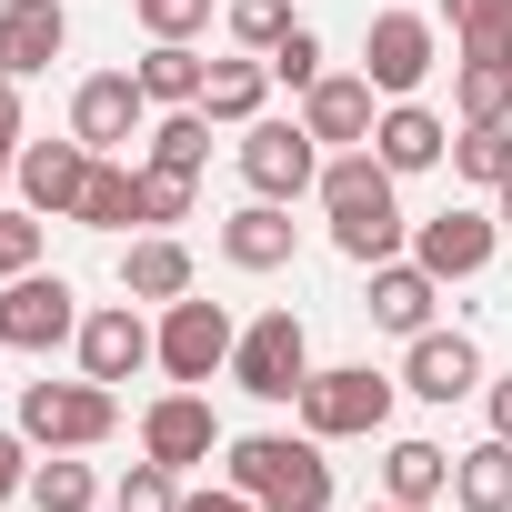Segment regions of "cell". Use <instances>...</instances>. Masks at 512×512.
<instances>
[{
    "instance_id": "cell-1",
    "label": "cell",
    "mask_w": 512,
    "mask_h": 512,
    "mask_svg": "<svg viewBox=\"0 0 512 512\" xmlns=\"http://www.w3.org/2000/svg\"><path fill=\"white\" fill-rule=\"evenodd\" d=\"M322 211H332V251L342 262H402V241H412V221H402V201H392V171H382V151L362 141V151H342V161H322Z\"/></svg>"
},
{
    "instance_id": "cell-2",
    "label": "cell",
    "mask_w": 512,
    "mask_h": 512,
    "mask_svg": "<svg viewBox=\"0 0 512 512\" xmlns=\"http://www.w3.org/2000/svg\"><path fill=\"white\" fill-rule=\"evenodd\" d=\"M231 482L262 502V512H332L322 432H241L231 442Z\"/></svg>"
},
{
    "instance_id": "cell-3",
    "label": "cell",
    "mask_w": 512,
    "mask_h": 512,
    "mask_svg": "<svg viewBox=\"0 0 512 512\" xmlns=\"http://www.w3.org/2000/svg\"><path fill=\"white\" fill-rule=\"evenodd\" d=\"M21 432L41 442V452H91V442H111L121 432V392L111 382H21Z\"/></svg>"
},
{
    "instance_id": "cell-4",
    "label": "cell",
    "mask_w": 512,
    "mask_h": 512,
    "mask_svg": "<svg viewBox=\"0 0 512 512\" xmlns=\"http://www.w3.org/2000/svg\"><path fill=\"white\" fill-rule=\"evenodd\" d=\"M392 372H372V362H332V372H312L302 382V432H322V442H362V432H382L392 422Z\"/></svg>"
},
{
    "instance_id": "cell-5",
    "label": "cell",
    "mask_w": 512,
    "mask_h": 512,
    "mask_svg": "<svg viewBox=\"0 0 512 512\" xmlns=\"http://www.w3.org/2000/svg\"><path fill=\"white\" fill-rule=\"evenodd\" d=\"M231 382H241L251 402H302V382H312V332H302V312L241 322V342H231Z\"/></svg>"
},
{
    "instance_id": "cell-6",
    "label": "cell",
    "mask_w": 512,
    "mask_h": 512,
    "mask_svg": "<svg viewBox=\"0 0 512 512\" xmlns=\"http://www.w3.org/2000/svg\"><path fill=\"white\" fill-rule=\"evenodd\" d=\"M432 71H442V31H432L422 11H372V21H362V81H372L382 101H412Z\"/></svg>"
},
{
    "instance_id": "cell-7",
    "label": "cell",
    "mask_w": 512,
    "mask_h": 512,
    "mask_svg": "<svg viewBox=\"0 0 512 512\" xmlns=\"http://www.w3.org/2000/svg\"><path fill=\"white\" fill-rule=\"evenodd\" d=\"M241 181H251V201H302V191H322V141H312V121H251V131H241Z\"/></svg>"
},
{
    "instance_id": "cell-8",
    "label": "cell",
    "mask_w": 512,
    "mask_h": 512,
    "mask_svg": "<svg viewBox=\"0 0 512 512\" xmlns=\"http://www.w3.org/2000/svg\"><path fill=\"white\" fill-rule=\"evenodd\" d=\"M61 342H81V292L61 272L0 282V352H61Z\"/></svg>"
},
{
    "instance_id": "cell-9",
    "label": "cell",
    "mask_w": 512,
    "mask_h": 512,
    "mask_svg": "<svg viewBox=\"0 0 512 512\" xmlns=\"http://www.w3.org/2000/svg\"><path fill=\"white\" fill-rule=\"evenodd\" d=\"M231 342H241V322L221 312V302H201V292H181V302H161V372L171 382H211V372H231Z\"/></svg>"
},
{
    "instance_id": "cell-10",
    "label": "cell",
    "mask_w": 512,
    "mask_h": 512,
    "mask_svg": "<svg viewBox=\"0 0 512 512\" xmlns=\"http://www.w3.org/2000/svg\"><path fill=\"white\" fill-rule=\"evenodd\" d=\"M91 141H21L11 151V191H21V211H41V221H81V191H91Z\"/></svg>"
},
{
    "instance_id": "cell-11",
    "label": "cell",
    "mask_w": 512,
    "mask_h": 512,
    "mask_svg": "<svg viewBox=\"0 0 512 512\" xmlns=\"http://www.w3.org/2000/svg\"><path fill=\"white\" fill-rule=\"evenodd\" d=\"M141 452H151V462H171V472H201L211 452H231V442H221L211 392H191V382H181V392H161V402L141 412Z\"/></svg>"
},
{
    "instance_id": "cell-12",
    "label": "cell",
    "mask_w": 512,
    "mask_h": 512,
    "mask_svg": "<svg viewBox=\"0 0 512 512\" xmlns=\"http://www.w3.org/2000/svg\"><path fill=\"white\" fill-rule=\"evenodd\" d=\"M141 121H151V91H141V71H91V81L71 91V141H91L101 161H111V151L141 131Z\"/></svg>"
},
{
    "instance_id": "cell-13",
    "label": "cell",
    "mask_w": 512,
    "mask_h": 512,
    "mask_svg": "<svg viewBox=\"0 0 512 512\" xmlns=\"http://www.w3.org/2000/svg\"><path fill=\"white\" fill-rule=\"evenodd\" d=\"M141 362H161V332L131 312V292L101 302V312H81V372H91V382H131Z\"/></svg>"
},
{
    "instance_id": "cell-14",
    "label": "cell",
    "mask_w": 512,
    "mask_h": 512,
    "mask_svg": "<svg viewBox=\"0 0 512 512\" xmlns=\"http://www.w3.org/2000/svg\"><path fill=\"white\" fill-rule=\"evenodd\" d=\"M492 231H502L492 211H462V201H452V211L412 221V262H422L432 282H472V272L492 262Z\"/></svg>"
},
{
    "instance_id": "cell-15",
    "label": "cell",
    "mask_w": 512,
    "mask_h": 512,
    "mask_svg": "<svg viewBox=\"0 0 512 512\" xmlns=\"http://www.w3.org/2000/svg\"><path fill=\"white\" fill-rule=\"evenodd\" d=\"M61 51H71V11L61 0H0V71L11 81H41Z\"/></svg>"
},
{
    "instance_id": "cell-16",
    "label": "cell",
    "mask_w": 512,
    "mask_h": 512,
    "mask_svg": "<svg viewBox=\"0 0 512 512\" xmlns=\"http://www.w3.org/2000/svg\"><path fill=\"white\" fill-rule=\"evenodd\" d=\"M402 392H412V402H472V392H482V352H472V332H412Z\"/></svg>"
},
{
    "instance_id": "cell-17",
    "label": "cell",
    "mask_w": 512,
    "mask_h": 512,
    "mask_svg": "<svg viewBox=\"0 0 512 512\" xmlns=\"http://www.w3.org/2000/svg\"><path fill=\"white\" fill-rule=\"evenodd\" d=\"M292 251H302L292 201H241V211L221 221V262H231V272H282Z\"/></svg>"
},
{
    "instance_id": "cell-18",
    "label": "cell",
    "mask_w": 512,
    "mask_h": 512,
    "mask_svg": "<svg viewBox=\"0 0 512 512\" xmlns=\"http://www.w3.org/2000/svg\"><path fill=\"white\" fill-rule=\"evenodd\" d=\"M372 101H382V91H372L362 71H322V81L302 91V121H312V141H342V151H362V141H372V121H382Z\"/></svg>"
},
{
    "instance_id": "cell-19",
    "label": "cell",
    "mask_w": 512,
    "mask_h": 512,
    "mask_svg": "<svg viewBox=\"0 0 512 512\" xmlns=\"http://www.w3.org/2000/svg\"><path fill=\"white\" fill-rule=\"evenodd\" d=\"M372 151H382V171H392V181H402V171H432V161H452V121H442V111H422V101H382Z\"/></svg>"
},
{
    "instance_id": "cell-20",
    "label": "cell",
    "mask_w": 512,
    "mask_h": 512,
    "mask_svg": "<svg viewBox=\"0 0 512 512\" xmlns=\"http://www.w3.org/2000/svg\"><path fill=\"white\" fill-rule=\"evenodd\" d=\"M432 302H442V282L422 272V262H372V322L382 332H432Z\"/></svg>"
},
{
    "instance_id": "cell-21",
    "label": "cell",
    "mask_w": 512,
    "mask_h": 512,
    "mask_svg": "<svg viewBox=\"0 0 512 512\" xmlns=\"http://www.w3.org/2000/svg\"><path fill=\"white\" fill-rule=\"evenodd\" d=\"M262 91H272V61H262V51H241V61H211L201 111H211V121H231V131H251V121H262Z\"/></svg>"
},
{
    "instance_id": "cell-22",
    "label": "cell",
    "mask_w": 512,
    "mask_h": 512,
    "mask_svg": "<svg viewBox=\"0 0 512 512\" xmlns=\"http://www.w3.org/2000/svg\"><path fill=\"white\" fill-rule=\"evenodd\" d=\"M121 292H131V302H181V292H191V251H181L171 231L131 241V251H121Z\"/></svg>"
},
{
    "instance_id": "cell-23",
    "label": "cell",
    "mask_w": 512,
    "mask_h": 512,
    "mask_svg": "<svg viewBox=\"0 0 512 512\" xmlns=\"http://www.w3.org/2000/svg\"><path fill=\"white\" fill-rule=\"evenodd\" d=\"M452 502L462 512H512V442L502 432L472 442V452H452Z\"/></svg>"
},
{
    "instance_id": "cell-24",
    "label": "cell",
    "mask_w": 512,
    "mask_h": 512,
    "mask_svg": "<svg viewBox=\"0 0 512 512\" xmlns=\"http://www.w3.org/2000/svg\"><path fill=\"white\" fill-rule=\"evenodd\" d=\"M452 492V452L442 442H392L382 452V502H442Z\"/></svg>"
},
{
    "instance_id": "cell-25",
    "label": "cell",
    "mask_w": 512,
    "mask_h": 512,
    "mask_svg": "<svg viewBox=\"0 0 512 512\" xmlns=\"http://www.w3.org/2000/svg\"><path fill=\"white\" fill-rule=\"evenodd\" d=\"M201 81H211V61H201L191 41H151V61H141L151 111H191V101H201Z\"/></svg>"
},
{
    "instance_id": "cell-26",
    "label": "cell",
    "mask_w": 512,
    "mask_h": 512,
    "mask_svg": "<svg viewBox=\"0 0 512 512\" xmlns=\"http://www.w3.org/2000/svg\"><path fill=\"white\" fill-rule=\"evenodd\" d=\"M452 111H462V121H512V61L462 51V61H452Z\"/></svg>"
},
{
    "instance_id": "cell-27",
    "label": "cell",
    "mask_w": 512,
    "mask_h": 512,
    "mask_svg": "<svg viewBox=\"0 0 512 512\" xmlns=\"http://www.w3.org/2000/svg\"><path fill=\"white\" fill-rule=\"evenodd\" d=\"M201 161H211V111L191 101V111H161L151 121V171H191L201 181Z\"/></svg>"
},
{
    "instance_id": "cell-28",
    "label": "cell",
    "mask_w": 512,
    "mask_h": 512,
    "mask_svg": "<svg viewBox=\"0 0 512 512\" xmlns=\"http://www.w3.org/2000/svg\"><path fill=\"white\" fill-rule=\"evenodd\" d=\"M131 221H141V171H121V161H91L81 231H131Z\"/></svg>"
},
{
    "instance_id": "cell-29",
    "label": "cell",
    "mask_w": 512,
    "mask_h": 512,
    "mask_svg": "<svg viewBox=\"0 0 512 512\" xmlns=\"http://www.w3.org/2000/svg\"><path fill=\"white\" fill-rule=\"evenodd\" d=\"M452 171L482 181V191H502L512 181V121H462L452 131Z\"/></svg>"
},
{
    "instance_id": "cell-30",
    "label": "cell",
    "mask_w": 512,
    "mask_h": 512,
    "mask_svg": "<svg viewBox=\"0 0 512 512\" xmlns=\"http://www.w3.org/2000/svg\"><path fill=\"white\" fill-rule=\"evenodd\" d=\"M442 21H452V41H462V51L512 61V0H442Z\"/></svg>"
},
{
    "instance_id": "cell-31",
    "label": "cell",
    "mask_w": 512,
    "mask_h": 512,
    "mask_svg": "<svg viewBox=\"0 0 512 512\" xmlns=\"http://www.w3.org/2000/svg\"><path fill=\"white\" fill-rule=\"evenodd\" d=\"M31 502H41V512H91V502H101V482H91V462L51 452V462H31Z\"/></svg>"
},
{
    "instance_id": "cell-32",
    "label": "cell",
    "mask_w": 512,
    "mask_h": 512,
    "mask_svg": "<svg viewBox=\"0 0 512 512\" xmlns=\"http://www.w3.org/2000/svg\"><path fill=\"white\" fill-rule=\"evenodd\" d=\"M221 21H231V41H241V51H262V61H272V51L302 31V21H292V0H231Z\"/></svg>"
},
{
    "instance_id": "cell-33",
    "label": "cell",
    "mask_w": 512,
    "mask_h": 512,
    "mask_svg": "<svg viewBox=\"0 0 512 512\" xmlns=\"http://www.w3.org/2000/svg\"><path fill=\"white\" fill-rule=\"evenodd\" d=\"M111 512H181V472L141 452V462H131L121 482H111Z\"/></svg>"
},
{
    "instance_id": "cell-34",
    "label": "cell",
    "mask_w": 512,
    "mask_h": 512,
    "mask_svg": "<svg viewBox=\"0 0 512 512\" xmlns=\"http://www.w3.org/2000/svg\"><path fill=\"white\" fill-rule=\"evenodd\" d=\"M21 272H41V211L0 201V282H21Z\"/></svg>"
},
{
    "instance_id": "cell-35",
    "label": "cell",
    "mask_w": 512,
    "mask_h": 512,
    "mask_svg": "<svg viewBox=\"0 0 512 512\" xmlns=\"http://www.w3.org/2000/svg\"><path fill=\"white\" fill-rule=\"evenodd\" d=\"M131 21L151 41H191V31H211V0H131Z\"/></svg>"
},
{
    "instance_id": "cell-36",
    "label": "cell",
    "mask_w": 512,
    "mask_h": 512,
    "mask_svg": "<svg viewBox=\"0 0 512 512\" xmlns=\"http://www.w3.org/2000/svg\"><path fill=\"white\" fill-rule=\"evenodd\" d=\"M141 221H191V171H141Z\"/></svg>"
},
{
    "instance_id": "cell-37",
    "label": "cell",
    "mask_w": 512,
    "mask_h": 512,
    "mask_svg": "<svg viewBox=\"0 0 512 512\" xmlns=\"http://www.w3.org/2000/svg\"><path fill=\"white\" fill-rule=\"evenodd\" d=\"M272 81H292V91H312V81H322V31H292V41L272 51Z\"/></svg>"
},
{
    "instance_id": "cell-38",
    "label": "cell",
    "mask_w": 512,
    "mask_h": 512,
    "mask_svg": "<svg viewBox=\"0 0 512 512\" xmlns=\"http://www.w3.org/2000/svg\"><path fill=\"white\" fill-rule=\"evenodd\" d=\"M31 492V432H0V502Z\"/></svg>"
},
{
    "instance_id": "cell-39",
    "label": "cell",
    "mask_w": 512,
    "mask_h": 512,
    "mask_svg": "<svg viewBox=\"0 0 512 512\" xmlns=\"http://www.w3.org/2000/svg\"><path fill=\"white\" fill-rule=\"evenodd\" d=\"M181 512H262V502H251L241 482H221V492H181Z\"/></svg>"
},
{
    "instance_id": "cell-40",
    "label": "cell",
    "mask_w": 512,
    "mask_h": 512,
    "mask_svg": "<svg viewBox=\"0 0 512 512\" xmlns=\"http://www.w3.org/2000/svg\"><path fill=\"white\" fill-rule=\"evenodd\" d=\"M0 151H21V81L0 71Z\"/></svg>"
},
{
    "instance_id": "cell-41",
    "label": "cell",
    "mask_w": 512,
    "mask_h": 512,
    "mask_svg": "<svg viewBox=\"0 0 512 512\" xmlns=\"http://www.w3.org/2000/svg\"><path fill=\"white\" fill-rule=\"evenodd\" d=\"M482 402H492V432L512 442V372H502V382H482Z\"/></svg>"
},
{
    "instance_id": "cell-42",
    "label": "cell",
    "mask_w": 512,
    "mask_h": 512,
    "mask_svg": "<svg viewBox=\"0 0 512 512\" xmlns=\"http://www.w3.org/2000/svg\"><path fill=\"white\" fill-rule=\"evenodd\" d=\"M492 201H502V211H492V221H512V181H502V191H492Z\"/></svg>"
},
{
    "instance_id": "cell-43",
    "label": "cell",
    "mask_w": 512,
    "mask_h": 512,
    "mask_svg": "<svg viewBox=\"0 0 512 512\" xmlns=\"http://www.w3.org/2000/svg\"><path fill=\"white\" fill-rule=\"evenodd\" d=\"M372 512H432V502H372Z\"/></svg>"
},
{
    "instance_id": "cell-44",
    "label": "cell",
    "mask_w": 512,
    "mask_h": 512,
    "mask_svg": "<svg viewBox=\"0 0 512 512\" xmlns=\"http://www.w3.org/2000/svg\"><path fill=\"white\" fill-rule=\"evenodd\" d=\"M0 191H11V151H0Z\"/></svg>"
}]
</instances>
